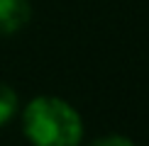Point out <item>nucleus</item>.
Listing matches in <instances>:
<instances>
[{
	"label": "nucleus",
	"instance_id": "nucleus-1",
	"mask_svg": "<svg viewBox=\"0 0 149 146\" xmlns=\"http://www.w3.org/2000/svg\"><path fill=\"white\" fill-rule=\"evenodd\" d=\"M22 132L32 146H78L83 139V119L61 97L37 95L22 112Z\"/></svg>",
	"mask_w": 149,
	"mask_h": 146
},
{
	"label": "nucleus",
	"instance_id": "nucleus-2",
	"mask_svg": "<svg viewBox=\"0 0 149 146\" xmlns=\"http://www.w3.org/2000/svg\"><path fill=\"white\" fill-rule=\"evenodd\" d=\"M32 20L29 0H0V36L15 34Z\"/></svg>",
	"mask_w": 149,
	"mask_h": 146
},
{
	"label": "nucleus",
	"instance_id": "nucleus-3",
	"mask_svg": "<svg viewBox=\"0 0 149 146\" xmlns=\"http://www.w3.org/2000/svg\"><path fill=\"white\" fill-rule=\"evenodd\" d=\"M17 112V93L8 85H0V127L8 124Z\"/></svg>",
	"mask_w": 149,
	"mask_h": 146
},
{
	"label": "nucleus",
	"instance_id": "nucleus-4",
	"mask_svg": "<svg viewBox=\"0 0 149 146\" xmlns=\"http://www.w3.org/2000/svg\"><path fill=\"white\" fill-rule=\"evenodd\" d=\"M88 146H134L127 136H120V134H108V136H100L95 141H91Z\"/></svg>",
	"mask_w": 149,
	"mask_h": 146
}]
</instances>
